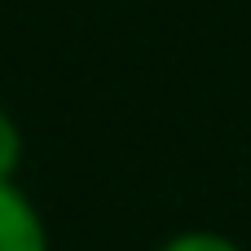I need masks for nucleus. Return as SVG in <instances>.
<instances>
[{
	"mask_svg": "<svg viewBox=\"0 0 251 251\" xmlns=\"http://www.w3.org/2000/svg\"><path fill=\"white\" fill-rule=\"evenodd\" d=\"M18 159H22V132H18V124L0 110V181H13Z\"/></svg>",
	"mask_w": 251,
	"mask_h": 251,
	"instance_id": "2",
	"label": "nucleus"
},
{
	"mask_svg": "<svg viewBox=\"0 0 251 251\" xmlns=\"http://www.w3.org/2000/svg\"><path fill=\"white\" fill-rule=\"evenodd\" d=\"M0 251H49L40 212L13 181H0Z\"/></svg>",
	"mask_w": 251,
	"mask_h": 251,
	"instance_id": "1",
	"label": "nucleus"
},
{
	"mask_svg": "<svg viewBox=\"0 0 251 251\" xmlns=\"http://www.w3.org/2000/svg\"><path fill=\"white\" fill-rule=\"evenodd\" d=\"M163 251H243V247H238V243H229V238H221V234H203V229H194V234L172 238Z\"/></svg>",
	"mask_w": 251,
	"mask_h": 251,
	"instance_id": "3",
	"label": "nucleus"
}]
</instances>
